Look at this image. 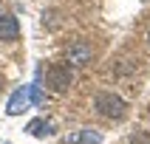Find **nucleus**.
I'll use <instances>...</instances> for the list:
<instances>
[{
    "instance_id": "1",
    "label": "nucleus",
    "mask_w": 150,
    "mask_h": 144,
    "mask_svg": "<svg viewBox=\"0 0 150 144\" xmlns=\"http://www.w3.org/2000/svg\"><path fill=\"white\" fill-rule=\"evenodd\" d=\"M93 110L99 113L102 119H125V113H127V105H125V99L122 96H116V93H110V91H102V93H96V99H93Z\"/></svg>"
},
{
    "instance_id": "2",
    "label": "nucleus",
    "mask_w": 150,
    "mask_h": 144,
    "mask_svg": "<svg viewBox=\"0 0 150 144\" xmlns=\"http://www.w3.org/2000/svg\"><path fill=\"white\" fill-rule=\"evenodd\" d=\"M74 82V74H71V68L62 65V62H51L45 68V85H48V91L54 93H65Z\"/></svg>"
},
{
    "instance_id": "3",
    "label": "nucleus",
    "mask_w": 150,
    "mask_h": 144,
    "mask_svg": "<svg viewBox=\"0 0 150 144\" xmlns=\"http://www.w3.org/2000/svg\"><path fill=\"white\" fill-rule=\"evenodd\" d=\"M65 57H68L71 65H88V62L93 59V45H91L88 40H76V42L68 45Z\"/></svg>"
},
{
    "instance_id": "4",
    "label": "nucleus",
    "mask_w": 150,
    "mask_h": 144,
    "mask_svg": "<svg viewBox=\"0 0 150 144\" xmlns=\"http://www.w3.org/2000/svg\"><path fill=\"white\" fill-rule=\"evenodd\" d=\"M25 107H28V88H17V91L11 93L8 105H6V113L8 116H20Z\"/></svg>"
},
{
    "instance_id": "5",
    "label": "nucleus",
    "mask_w": 150,
    "mask_h": 144,
    "mask_svg": "<svg viewBox=\"0 0 150 144\" xmlns=\"http://www.w3.org/2000/svg\"><path fill=\"white\" fill-rule=\"evenodd\" d=\"M20 37V23H17V17L14 14H0V40H17Z\"/></svg>"
},
{
    "instance_id": "6",
    "label": "nucleus",
    "mask_w": 150,
    "mask_h": 144,
    "mask_svg": "<svg viewBox=\"0 0 150 144\" xmlns=\"http://www.w3.org/2000/svg\"><path fill=\"white\" fill-rule=\"evenodd\" d=\"M65 144H102V133H96V130H76V133L65 136Z\"/></svg>"
},
{
    "instance_id": "7",
    "label": "nucleus",
    "mask_w": 150,
    "mask_h": 144,
    "mask_svg": "<svg viewBox=\"0 0 150 144\" xmlns=\"http://www.w3.org/2000/svg\"><path fill=\"white\" fill-rule=\"evenodd\" d=\"M31 136H37V138H45V136H54V124L51 122H45V119H34V122H28V127H25Z\"/></svg>"
},
{
    "instance_id": "8",
    "label": "nucleus",
    "mask_w": 150,
    "mask_h": 144,
    "mask_svg": "<svg viewBox=\"0 0 150 144\" xmlns=\"http://www.w3.org/2000/svg\"><path fill=\"white\" fill-rule=\"evenodd\" d=\"M42 99H45V96H42V88H40V85H28V102H31L34 107H40Z\"/></svg>"
},
{
    "instance_id": "9",
    "label": "nucleus",
    "mask_w": 150,
    "mask_h": 144,
    "mask_svg": "<svg viewBox=\"0 0 150 144\" xmlns=\"http://www.w3.org/2000/svg\"><path fill=\"white\" fill-rule=\"evenodd\" d=\"M130 144H150V133H136L130 138Z\"/></svg>"
},
{
    "instance_id": "10",
    "label": "nucleus",
    "mask_w": 150,
    "mask_h": 144,
    "mask_svg": "<svg viewBox=\"0 0 150 144\" xmlns=\"http://www.w3.org/2000/svg\"><path fill=\"white\" fill-rule=\"evenodd\" d=\"M0 91H3V76H0Z\"/></svg>"
},
{
    "instance_id": "11",
    "label": "nucleus",
    "mask_w": 150,
    "mask_h": 144,
    "mask_svg": "<svg viewBox=\"0 0 150 144\" xmlns=\"http://www.w3.org/2000/svg\"><path fill=\"white\" fill-rule=\"evenodd\" d=\"M147 40H150V34H147Z\"/></svg>"
}]
</instances>
